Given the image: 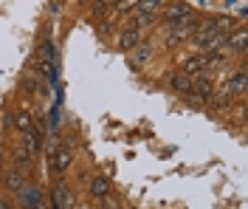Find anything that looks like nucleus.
<instances>
[{
  "label": "nucleus",
  "mask_w": 248,
  "mask_h": 209,
  "mask_svg": "<svg viewBox=\"0 0 248 209\" xmlns=\"http://www.w3.org/2000/svg\"><path fill=\"white\" fill-rule=\"evenodd\" d=\"M139 43H141V32H139V29H133V26H130V29H124V32L119 34V51H124V54H127V51H133Z\"/></svg>",
  "instance_id": "obj_9"
},
{
  "label": "nucleus",
  "mask_w": 248,
  "mask_h": 209,
  "mask_svg": "<svg viewBox=\"0 0 248 209\" xmlns=\"http://www.w3.org/2000/svg\"><path fill=\"white\" fill-rule=\"evenodd\" d=\"M212 29H215V32H223V34H232L234 29H240V23H237L234 17H215V20H212Z\"/></svg>",
  "instance_id": "obj_15"
},
{
  "label": "nucleus",
  "mask_w": 248,
  "mask_h": 209,
  "mask_svg": "<svg viewBox=\"0 0 248 209\" xmlns=\"http://www.w3.org/2000/svg\"><path fill=\"white\" fill-rule=\"evenodd\" d=\"M6 187H9L12 193H20V190L26 187V176H23V170H9V173H6Z\"/></svg>",
  "instance_id": "obj_14"
},
{
  "label": "nucleus",
  "mask_w": 248,
  "mask_h": 209,
  "mask_svg": "<svg viewBox=\"0 0 248 209\" xmlns=\"http://www.w3.org/2000/svg\"><path fill=\"white\" fill-rule=\"evenodd\" d=\"M212 96H215V85L209 80H195L192 82V91L186 94V99L195 102V105H206V102H212Z\"/></svg>",
  "instance_id": "obj_2"
},
{
  "label": "nucleus",
  "mask_w": 248,
  "mask_h": 209,
  "mask_svg": "<svg viewBox=\"0 0 248 209\" xmlns=\"http://www.w3.org/2000/svg\"><path fill=\"white\" fill-rule=\"evenodd\" d=\"M203 68H209V57L206 54H195V57H186L184 63H181V71L189 74V77H198Z\"/></svg>",
  "instance_id": "obj_8"
},
{
  "label": "nucleus",
  "mask_w": 248,
  "mask_h": 209,
  "mask_svg": "<svg viewBox=\"0 0 248 209\" xmlns=\"http://www.w3.org/2000/svg\"><path fill=\"white\" fill-rule=\"evenodd\" d=\"M88 193H91L93 198H105V195L110 193V181L105 176H96L91 184H88Z\"/></svg>",
  "instance_id": "obj_12"
},
{
  "label": "nucleus",
  "mask_w": 248,
  "mask_h": 209,
  "mask_svg": "<svg viewBox=\"0 0 248 209\" xmlns=\"http://www.w3.org/2000/svg\"><path fill=\"white\" fill-rule=\"evenodd\" d=\"M34 63H37V71H48L51 63H54V43L51 40H43L40 48L34 54Z\"/></svg>",
  "instance_id": "obj_6"
},
{
  "label": "nucleus",
  "mask_w": 248,
  "mask_h": 209,
  "mask_svg": "<svg viewBox=\"0 0 248 209\" xmlns=\"http://www.w3.org/2000/svg\"><path fill=\"white\" fill-rule=\"evenodd\" d=\"M23 147H26V150H31V153H37V150H40V133H37V130L23 133Z\"/></svg>",
  "instance_id": "obj_19"
},
{
  "label": "nucleus",
  "mask_w": 248,
  "mask_h": 209,
  "mask_svg": "<svg viewBox=\"0 0 248 209\" xmlns=\"http://www.w3.org/2000/svg\"><path fill=\"white\" fill-rule=\"evenodd\" d=\"M51 204H54V209H71L74 207V193H71V187H68L65 181H57V184H54V190H51Z\"/></svg>",
  "instance_id": "obj_4"
},
{
  "label": "nucleus",
  "mask_w": 248,
  "mask_h": 209,
  "mask_svg": "<svg viewBox=\"0 0 248 209\" xmlns=\"http://www.w3.org/2000/svg\"><path fill=\"white\" fill-rule=\"evenodd\" d=\"M164 6H167L164 0H139V3H136V9H139L141 15H158Z\"/></svg>",
  "instance_id": "obj_16"
},
{
  "label": "nucleus",
  "mask_w": 248,
  "mask_h": 209,
  "mask_svg": "<svg viewBox=\"0 0 248 209\" xmlns=\"http://www.w3.org/2000/svg\"><path fill=\"white\" fill-rule=\"evenodd\" d=\"M20 204H23V209H43V193L34 187V184H29L26 181V187L20 190Z\"/></svg>",
  "instance_id": "obj_5"
},
{
  "label": "nucleus",
  "mask_w": 248,
  "mask_h": 209,
  "mask_svg": "<svg viewBox=\"0 0 248 209\" xmlns=\"http://www.w3.org/2000/svg\"><path fill=\"white\" fill-rule=\"evenodd\" d=\"M198 26H201V20H198V15H195V17H189V20H184V23H178V26H172L170 46H178V43H184V40H189L192 34L198 32Z\"/></svg>",
  "instance_id": "obj_3"
},
{
  "label": "nucleus",
  "mask_w": 248,
  "mask_h": 209,
  "mask_svg": "<svg viewBox=\"0 0 248 209\" xmlns=\"http://www.w3.org/2000/svg\"><path fill=\"white\" fill-rule=\"evenodd\" d=\"M12 125H15L20 133H29V130H34V119H31L29 111H15L12 113Z\"/></svg>",
  "instance_id": "obj_11"
},
{
  "label": "nucleus",
  "mask_w": 248,
  "mask_h": 209,
  "mask_svg": "<svg viewBox=\"0 0 248 209\" xmlns=\"http://www.w3.org/2000/svg\"><path fill=\"white\" fill-rule=\"evenodd\" d=\"M155 23V15H141V12H136V15L130 17V26H133V29H150V26H153Z\"/></svg>",
  "instance_id": "obj_18"
},
{
  "label": "nucleus",
  "mask_w": 248,
  "mask_h": 209,
  "mask_svg": "<svg viewBox=\"0 0 248 209\" xmlns=\"http://www.w3.org/2000/svg\"><path fill=\"white\" fill-rule=\"evenodd\" d=\"M161 12H164V23H167L170 29H172V26H178V23H184V20H189V17H195V9H192L189 3H184V0L164 6Z\"/></svg>",
  "instance_id": "obj_1"
},
{
  "label": "nucleus",
  "mask_w": 248,
  "mask_h": 209,
  "mask_svg": "<svg viewBox=\"0 0 248 209\" xmlns=\"http://www.w3.org/2000/svg\"><path fill=\"white\" fill-rule=\"evenodd\" d=\"M136 3H139V0H119V3L113 6V9H116L119 15H124V12H130V9H136Z\"/></svg>",
  "instance_id": "obj_20"
},
{
  "label": "nucleus",
  "mask_w": 248,
  "mask_h": 209,
  "mask_svg": "<svg viewBox=\"0 0 248 209\" xmlns=\"http://www.w3.org/2000/svg\"><path fill=\"white\" fill-rule=\"evenodd\" d=\"M0 209H12V204H9L6 198H0Z\"/></svg>",
  "instance_id": "obj_22"
},
{
  "label": "nucleus",
  "mask_w": 248,
  "mask_h": 209,
  "mask_svg": "<svg viewBox=\"0 0 248 209\" xmlns=\"http://www.w3.org/2000/svg\"><path fill=\"white\" fill-rule=\"evenodd\" d=\"M31 159H34V153H31V150H26V147H17V150H15V164H17V170H29V167H31Z\"/></svg>",
  "instance_id": "obj_17"
},
{
  "label": "nucleus",
  "mask_w": 248,
  "mask_h": 209,
  "mask_svg": "<svg viewBox=\"0 0 248 209\" xmlns=\"http://www.w3.org/2000/svg\"><path fill=\"white\" fill-rule=\"evenodd\" d=\"M102 201H105V209H122V201H119V198H113V195H105V198H102Z\"/></svg>",
  "instance_id": "obj_21"
},
{
  "label": "nucleus",
  "mask_w": 248,
  "mask_h": 209,
  "mask_svg": "<svg viewBox=\"0 0 248 209\" xmlns=\"http://www.w3.org/2000/svg\"><path fill=\"white\" fill-rule=\"evenodd\" d=\"M127 54H130V65H133V68H141V65L147 63V60H150L153 48H150V43H139L136 48H133V51H127Z\"/></svg>",
  "instance_id": "obj_10"
},
{
  "label": "nucleus",
  "mask_w": 248,
  "mask_h": 209,
  "mask_svg": "<svg viewBox=\"0 0 248 209\" xmlns=\"http://www.w3.org/2000/svg\"><path fill=\"white\" fill-rule=\"evenodd\" d=\"M71 164H74V150L68 145H62L57 153H54V170L60 173V176H65L68 170H71Z\"/></svg>",
  "instance_id": "obj_7"
},
{
  "label": "nucleus",
  "mask_w": 248,
  "mask_h": 209,
  "mask_svg": "<svg viewBox=\"0 0 248 209\" xmlns=\"http://www.w3.org/2000/svg\"><path fill=\"white\" fill-rule=\"evenodd\" d=\"M192 82H195V77H189V74H184V71H181V74H175V77H172V91H178V94H189V91H192Z\"/></svg>",
  "instance_id": "obj_13"
}]
</instances>
